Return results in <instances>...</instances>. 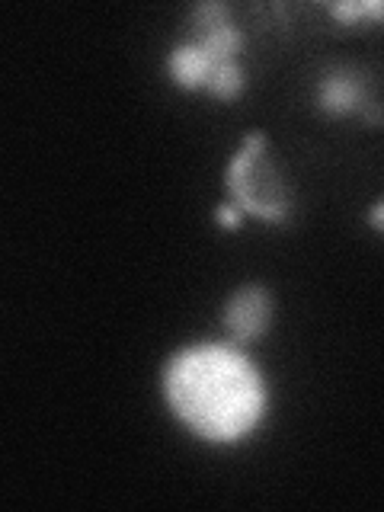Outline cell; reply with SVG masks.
<instances>
[{
	"label": "cell",
	"mask_w": 384,
	"mask_h": 512,
	"mask_svg": "<svg viewBox=\"0 0 384 512\" xmlns=\"http://www.w3.org/2000/svg\"><path fill=\"white\" fill-rule=\"evenodd\" d=\"M164 397L192 436L234 445L260 429L266 416V381L244 352L224 343L186 346L167 362Z\"/></svg>",
	"instance_id": "6da1fadb"
},
{
	"label": "cell",
	"mask_w": 384,
	"mask_h": 512,
	"mask_svg": "<svg viewBox=\"0 0 384 512\" xmlns=\"http://www.w3.org/2000/svg\"><path fill=\"white\" fill-rule=\"evenodd\" d=\"M224 183L240 208H247L250 215L269 224H282L292 212V186L285 183L276 160L269 157L266 135L260 132H250L244 138L240 151L231 157Z\"/></svg>",
	"instance_id": "7a4b0ae2"
},
{
	"label": "cell",
	"mask_w": 384,
	"mask_h": 512,
	"mask_svg": "<svg viewBox=\"0 0 384 512\" xmlns=\"http://www.w3.org/2000/svg\"><path fill=\"white\" fill-rule=\"evenodd\" d=\"M381 96L375 93V80L368 71L356 68V64H336L317 77L314 103L317 109L330 119H346V116H365L368 106H375Z\"/></svg>",
	"instance_id": "3957f363"
},
{
	"label": "cell",
	"mask_w": 384,
	"mask_h": 512,
	"mask_svg": "<svg viewBox=\"0 0 384 512\" xmlns=\"http://www.w3.org/2000/svg\"><path fill=\"white\" fill-rule=\"evenodd\" d=\"M221 324L228 330L234 346L260 343L272 324V295L256 282L240 285L237 292L224 301Z\"/></svg>",
	"instance_id": "277c9868"
},
{
	"label": "cell",
	"mask_w": 384,
	"mask_h": 512,
	"mask_svg": "<svg viewBox=\"0 0 384 512\" xmlns=\"http://www.w3.org/2000/svg\"><path fill=\"white\" fill-rule=\"evenodd\" d=\"M218 68V64L205 55V48L196 45V42H180L173 48V52L167 55V74L176 87L183 90H205L208 77H212V71Z\"/></svg>",
	"instance_id": "5b68a950"
},
{
	"label": "cell",
	"mask_w": 384,
	"mask_h": 512,
	"mask_svg": "<svg viewBox=\"0 0 384 512\" xmlns=\"http://www.w3.org/2000/svg\"><path fill=\"white\" fill-rule=\"evenodd\" d=\"M244 84H247V74L240 68V61H228V64H218L208 77L205 90L215 96V100H237L240 93H244Z\"/></svg>",
	"instance_id": "8992f818"
},
{
	"label": "cell",
	"mask_w": 384,
	"mask_h": 512,
	"mask_svg": "<svg viewBox=\"0 0 384 512\" xmlns=\"http://www.w3.org/2000/svg\"><path fill=\"white\" fill-rule=\"evenodd\" d=\"M228 23H234L228 4H221V0H202L189 13V36H205V32H215Z\"/></svg>",
	"instance_id": "52a82bcc"
},
{
	"label": "cell",
	"mask_w": 384,
	"mask_h": 512,
	"mask_svg": "<svg viewBox=\"0 0 384 512\" xmlns=\"http://www.w3.org/2000/svg\"><path fill=\"white\" fill-rule=\"evenodd\" d=\"M333 20L356 23V20H384V0H349V4L327 7Z\"/></svg>",
	"instance_id": "ba28073f"
},
{
	"label": "cell",
	"mask_w": 384,
	"mask_h": 512,
	"mask_svg": "<svg viewBox=\"0 0 384 512\" xmlns=\"http://www.w3.org/2000/svg\"><path fill=\"white\" fill-rule=\"evenodd\" d=\"M368 224H372L375 231L384 234V199H378V202L372 205V212H368Z\"/></svg>",
	"instance_id": "9c48e42d"
},
{
	"label": "cell",
	"mask_w": 384,
	"mask_h": 512,
	"mask_svg": "<svg viewBox=\"0 0 384 512\" xmlns=\"http://www.w3.org/2000/svg\"><path fill=\"white\" fill-rule=\"evenodd\" d=\"M218 221L224 224V228H237V221H240V218H237V212H234V208L221 205V208H218Z\"/></svg>",
	"instance_id": "30bf717a"
}]
</instances>
